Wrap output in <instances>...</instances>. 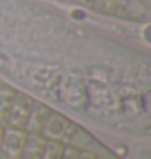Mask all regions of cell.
<instances>
[{"label": "cell", "mask_w": 151, "mask_h": 159, "mask_svg": "<svg viewBox=\"0 0 151 159\" xmlns=\"http://www.w3.org/2000/svg\"><path fill=\"white\" fill-rule=\"evenodd\" d=\"M63 148L65 144L62 141H55V140H46L44 149H42V156L41 159H60Z\"/></svg>", "instance_id": "obj_8"}, {"label": "cell", "mask_w": 151, "mask_h": 159, "mask_svg": "<svg viewBox=\"0 0 151 159\" xmlns=\"http://www.w3.org/2000/svg\"><path fill=\"white\" fill-rule=\"evenodd\" d=\"M62 143L67 144V146H73L80 151H91V146L94 144V140H93V136L86 132V130H83L80 125L70 122L67 132L63 135Z\"/></svg>", "instance_id": "obj_4"}, {"label": "cell", "mask_w": 151, "mask_h": 159, "mask_svg": "<svg viewBox=\"0 0 151 159\" xmlns=\"http://www.w3.org/2000/svg\"><path fill=\"white\" fill-rule=\"evenodd\" d=\"M96 153H93V151H80V157L78 159H96Z\"/></svg>", "instance_id": "obj_10"}, {"label": "cell", "mask_w": 151, "mask_h": 159, "mask_svg": "<svg viewBox=\"0 0 151 159\" xmlns=\"http://www.w3.org/2000/svg\"><path fill=\"white\" fill-rule=\"evenodd\" d=\"M46 138L41 133H28L20 159H41Z\"/></svg>", "instance_id": "obj_6"}, {"label": "cell", "mask_w": 151, "mask_h": 159, "mask_svg": "<svg viewBox=\"0 0 151 159\" xmlns=\"http://www.w3.org/2000/svg\"><path fill=\"white\" fill-rule=\"evenodd\" d=\"M15 93L16 89H13L7 84H0V125L2 127H5L7 124V117H8V111L11 107Z\"/></svg>", "instance_id": "obj_7"}, {"label": "cell", "mask_w": 151, "mask_h": 159, "mask_svg": "<svg viewBox=\"0 0 151 159\" xmlns=\"http://www.w3.org/2000/svg\"><path fill=\"white\" fill-rule=\"evenodd\" d=\"M50 112L52 111H50L46 104L39 102V101H34L33 106H31L30 115H28L26 125H25V132L26 133H41V130L44 127Z\"/></svg>", "instance_id": "obj_5"}, {"label": "cell", "mask_w": 151, "mask_h": 159, "mask_svg": "<svg viewBox=\"0 0 151 159\" xmlns=\"http://www.w3.org/2000/svg\"><path fill=\"white\" fill-rule=\"evenodd\" d=\"M78 157H80V149H76L73 146H67V144H65L60 159H78Z\"/></svg>", "instance_id": "obj_9"}, {"label": "cell", "mask_w": 151, "mask_h": 159, "mask_svg": "<svg viewBox=\"0 0 151 159\" xmlns=\"http://www.w3.org/2000/svg\"><path fill=\"white\" fill-rule=\"evenodd\" d=\"M96 159H109V157H104V156H96Z\"/></svg>", "instance_id": "obj_13"}, {"label": "cell", "mask_w": 151, "mask_h": 159, "mask_svg": "<svg viewBox=\"0 0 151 159\" xmlns=\"http://www.w3.org/2000/svg\"><path fill=\"white\" fill-rule=\"evenodd\" d=\"M26 135L28 133L23 128L3 127V135L0 140V159H20Z\"/></svg>", "instance_id": "obj_1"}, {"label": "cell", "mask_w": 151, "mask_h": 159, "mask_svg": "<svg viewBox=\"0 0 151 159\" xmlns=\"http://www.w3.org/2000/svg\"><path fill=\"white\" fill-rule=\"evenodd\" d=\"M78 3H81V5H86V7H91L93 3L96 2V0H76Z\"/></svg>", "instance_id": "obj_11"}, {"label": "cell", "mask_w": 151, "mask_h": 159, "mask_svg": "<svg viewBox=\"0 0 151 159\" xmlns=\"http://www.w3.org/2000/svg\"><path fill=\"white\" fill-rule=\"evenodd\" d=\"M2 135H3V127L0 125V140H2Z\"/></svg>", "instance_id": "obj_12"}, {"label": "cell", "mask_w": 151, "mask_h": 159, "mask_svg": "<svg viewBox=\"0 0 151 159\" xmlns=\"http://www.w3.org/2000/svg\"><path fill=\"white\" fill-rule=\"evenodd\" d=\"M33 102H34V99L31 96H28L21 91H16L15 98H13V102H11V107L8 111V117H7L5 127L25 130V125H26V120H28V115H30Z\"/></svg>", "instance_id": "obj_2"}, {"label": "cell", "mask_w": 151, "mask_h": 159, "mask_svg": "<svg viewBox=\"0 0 151 159\" xmlns=\"http://www.w3.org/2000/svg\"><path fill=\"white\" fill-rule=\"evenodd\" d=\"M68 125H70V120L65 117V115L52 111L49 114L46 124H44V127H42V130H41V135L44 136L46 140L62 141Z\"/></svg>", "instance_id": "obj_3"}]
</instances>
